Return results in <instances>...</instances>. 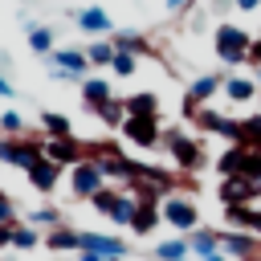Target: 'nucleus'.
Instances as JSON below:
<instances>
[{"label": "nucleus", "instance_id": "43", "mask_svg": "<svg viewBox=\"0 0 261 261\" xmlns=\"http://www.w3.org/2000/svg\"><path fill=\"white\" fill-rule=\"evenodd\" d=\"M106 261H126V257H106Z\"/></svg>", "mask_w": 261, "mask_h": 261}, {"label": "nucleus", "instance_id": "20", "mask_svg": "<svg viewBox=\"0 0 261 261\" xmlns=\"http://www.w3.org/2000/svg\"><path fill=\"white\" fill-rule=\"evenodd\" d=\"M159 220H163V216H159L155 204H139V208H135V220H130V232H135V237H151V232L159 228Z\"/></svg>", "mask_w": 261, "mask_h": 261}, {"label": "nucleus", "instance_id": "41", "mask_svg": "<svg viewBox=\"0 0 261 261\" xmlns=\"http://www.w3.org/2000/svg\"><path fill=\"white\" fill-rule=\"evenodd\" d=\"M0 98H12V82H8L4 73H0Z\"/></svg>", "mask_w": 261, "mask_h": 261}, {"label": "nucleus", "instance_id": "38", "mask_svg": "<svg viewBox=\"0 0 261 261\" xmlns=\"http://www.w3.org/2000/svg\"><path fill=\"white\" fill-rule=\"evenodd\" d=\"M249 61L261 65V37H253V49H249Z\"/></svg>", "mask_w": 261, "mask_h": 261}, {"label": "nucleus", "instance_id": "33", "mask_svg": "<svg viewBox=\"0 0 261 261\" xmlns=\"http://www.w3.org/2000/svg\"><path fill=\"white\" fill-rule=\"evenodd\" d=\"M241 175H249L257 188H261V151H253L249 147V155H245V167H241Z\"/></svg>", "mask_w": 261, "mask_h": 261}, {"label": "nucleus", "instance_id": "23", "mask_svg": "<svg viewBox=\"0 0 261 261\" xmlns=\"http://www.w3.org/2000/svg\"><path fill=\"white\" fill-rule=\"evenodd\" d=\"M155 257L159 261H184L188 257V237H167L155 245Z\"/></svg>", "mask_w": 261, "mask_h": 261}, {"label": "nucleus", "instance_id": "9", "mask_svg": "<svg viewBox=\"0 0 261 261\" xmlns=\"http://www.w3.org/2000/svg\"><path fill=\"white\" fill-rule=\"evenodd\" d=\"M220 249L237 261H253L261 253V237L257 232H245V228H224L220 232Z\"/></svg>", "mask_w": 261, "mask_h": 261}, {"label": "nucleus", "instance_id": "30", "mask_svg": "<svg viewBox=\"0 0 261 261\" xmlns=\"http://www.w3.org/2000/svg\"><path fill=\"white\" fill-rule=\"evenodd\" d=\"M110 69H114V77H130V73L139 69V57H135V53H122V49H114V61H110Z\"/></svg>", "mask_w": 261, "mask_h": 261}, {"label": "nucleus", "instance_id": "40", "mask_svg": "<svg viewBox=\"0 0 261 261\" xmlns=\"http://www.w3.org/2000/svg\"><path fill=\"white\" fill-rule=\"evenodd\" d=\"M77 261H106V257H98V253H90V249H77Z\"/></svg>", "mask_w": 261, "mask_h": 261}, {"label": "nucleus", "instance_id": "2", "mask_svg": "<svg viewBox=\"0 0 261 261\" xmlns=\"http://www.w3.org/2000/svg\"><path fill=\"white\" fill-rule=\"evenodd\" d=\"M163 147L171 151V159H175L179 171H200V167H208L204 147H200L188 130H179V126H167V130H163Z\"/></svg>", "mask_w": 261, "mask_h": 261}, {"label": "nucleus", "instance_id": "42", "mask_svg": "<svg viewBox=\"0 0 261 261\" xmlns=\"http://www.w3.org/2000/svg\"><path fill=\"white\" fill-rule=\"evenodd\" d=\"M200 261H228V253H224V249H216V253H208V257H200Z\"/></svg>", "mask_w": 261, "mask_h": 261}, {"label": "nucleus", "instance_id": "25", "mask_svg": "<svg viewBox=\"0 0 261 261\" xmlns=\"http://www.w3.org/2000/svg\"><path fill=\"white\" fill-rule=\"evenodd\" d=\"M86 61H90V65H110V61H114V45H110V37L90 41V45H86Z\"/></svg>", "mask_w": 261, "mask_h": 261}, {"label": "nucleus", "instance_id": "5", "mask_svg": "<svg viewBox=\"0 0 261 261\" xmlns=\"http://www.w3.org/2000/svg\"><path fill=\"white\" fill-rule=\"evenodd\" d=\"M49 65H53V77L57 82H86V49H53L49 53Z\"/></svg>", "mask_w": 261, "mask_h": 261}, {"label": "nucleus", "instance_id": "28", "mask_svg": "<svg viewBox=\"0 0 261 261\" xmlns=\"http://www.w3.org/2000/svg\"><path fill=\"white\" fill-rule=\"evenodd\" d=\"M135 196L130 192H118V200H114V212H110V220L114 224H122V228H130V220H135Z\"/></svg>", "mask_w": 261, "mask_h": 261}, {"label": "nucleus", "instance_id": "39", "mask_svg": "<svg viewBox=\"0 0 261 261\" xmlns=\"http://www.w3.org/2000/svg\"><path fill=\"white\" fill-rule=\"evenodd\" d=\"M163 4H167V12H184L192 0H163Z\"/></svg>", "mask_w": 261, "mask_h": 261}, {"label": "nucleus", "instance_id": "7", "mask_svg": "<svg viewBox=\"0 0 261 261\" xmlns=\"http://www.w3.org/2000/svg\"><path fill=\"white\" fill-rule=\"evenodd\" d=\"M118 130H122V139H126V143L147 147V151L163 143V126H159V118H135V114H126V122H122Z\"/></svg>", "mask_w": 261, "mask_h": 261}, {"label": "nucleus", "instance_id": "21", "mask_svg": "<svg viewBox=\"0 0 261 261\" xmlns=\"http://www.w3.org/2000/svg\"><path fill=\"white\" fill-rule=\"evenodd\" d=\"M216 249H220V232H212V228H196V232H188V253H196V261L208 257V253H216Z\"/></svg>", "mask_w": 261, "mask_h": 261}, {"label": "nucleus", "instance_id": "18", "mask_svg": "<svg viewBox=\"0 0 261 261\" xmlns=\"http://www.w3.org/2000/svg\"><path fill=\"white\" fill-rule=\"evenodd\" d=\"M110 98H114V90H110L106 77H86V82H82V102H86L90 110H98V106L110 102Z\"/></svg>", "mask_w": 261, "mask_h": 261}, {"label": "nucleus", "instance_id": "3", "mask_svg": "<svg viewBox=\"0 0 261 261\" xmlns=\"http://www.w3.org/2000/svg\"><path fill=\"white\" fill-rule=\"evenodd\" d=\"M102 188H106V175H102V167H98L90 155L69 167V192H73L77 200H94Z\"/></svg>", "mask_w": 261, "mask_h": 261}, {"label": "nucleus", "instance_id": "11", "mask_svg": "<svg viewBox=\"0 0 261 261\" xmlns=\"http://www.w3.org/2000/svg\"><path fill=\"white\" fill-rule=\"evenodd\" d=\"M257 77H249V73H224V86H220V94L228 98V102H237V106H249L253 98H257Z\"/></svg>", "mask_w": 261, "mask_h": 261}, {"label": "nucleus", "instance_id": "44", "mask_svg": "<svg viewBox=\"0 0 261 261\" xmlns=\"http://www.w3.org/2000/svg\"><path fill=\"white\" fill-rule=\"evenodd\" d=\"M257 86H261V77H257Z\"/></svg>", "mask_w": 261, "mask_h": 261}, {"label": "nucleus", "instance_id": "13", "mask_svg": "<svg viewBox=\"0 0 261 261\" xmlns=\"http://www.w3.org/2000/svg\"><path fill=\"white\" fill-rule=\"evenodd\" d=\"M73 20H77V29H82V33H94V37H110V33H114V20H110V16H106V8H98V4H90V8L73 12Z\"/></svg>", "mask_w": 261, "mask_h": 261}, {"label": "nucleus", "instance_id": "26", "mask_svg": "<svg viewBox=\"0 0 261 261\" xmlns=\"http://www.w3.org/2000/svg\"><path fill=\"white\" fill-rule=\"evenodd\" d=\"M94 114H98V118H102L106 126H114V130H118V126L126 122V106H122V98H110V102H102V106H98Z\"/></svg>", "mask_w": 261, "mask_h": 261}, {"label": "nucleus", "instance_id": "32", "mask_svg": "<svg viewBox=\"0 0 261 261\" xmlns=\"http://www.w3.org/2000/svg\"><path fill=\"white\" fill-rule=\"evenodd\" d=\"M114 200H118V188H102V192H98L90 204H94L102 216H110V212H114Z\"/></svg>", "mask_w": 261, "mask_h": 261}, {"label": "nucleus", "instance_id": "10", "mask_svg": "<svg viewBox=\"0 0 261 261\" xmlns=\"http://www.w3.org/2000/svg\"><path fill=\"white\" fill-rule=\"evenodd\" d=\"M216 196H220L224 208H228V204H253V200H261V188H257L249 175H224Z\"/></svg>", "mask_w": 261, "mask_h": 261}, {"label": "nucleus", "instance_id": "17", "mask_svg": "<svg viewBox=\"0 0 261 261\" xmlns=\"http://www.w3.org/2000/svg\"><path fill=\"white\" fill-rule=\"evenodd\" d=\"M122 106H126V114H135V118H159V98H155L151 90L126 94V98H122Z\"/></svg>", "mask_w": 261, "mask_h": 261}, {"label": "nucleus", "instance_id": "46", "mask_svg": "<svg viewBox=\"0 0 261 261\" xmlns=\"http://www.w3.org/2000/svg\"><path fill=\"white\" fill-rule=\"evenodd\" d=\"M184 261H188V257H184Z\"/></svg>", "mask_w": 261, "mask_h": 261}, {"label": "nucleus", "instance_id": "45", "mask_svg": "<svg viewBox=\"0 0 261 261\" xmlns=\"http://www.w3.org/2000/svg\"><path fill=\"white\" fill-rule=\"evenodd\" d=\"M0 163H4V159H0Z\"/></svg>", "mask_w": 261, "mask_h": 261}, {"label": "nucleus", "instance_id": "37", "mask_svg": "<svg viewBox=\"0 0 261 261\" xmlns=\"http://www.w3.org/2000/svg\"><path fill=\"white\" fill-rule=\"evenodd\" d=\"M12 245V224H0V249Z\"/></svg>", "mask_w": 261, "mask_h": 261}, {"label": "nucleus", "instance_id": "29", "mask_svg": "<svg viewBox=\"0 0 261 261\" xmlns=\"http://www.w3.org/2000/svg\"><path fill=\"white\" fill-rule=\"evenodd\" d=\"M41 245V232L29 228V224H12V249H37Z\"/></svg>", "mask_w": 261, "mask_h": 261}, {"label": "nucleus", "instance_id": "12", "mask_svg": "<svg viewBox=\"0 0 261 261\" xmlns=\"http://www.w3.org/2000/svg\"><path fill=\"white\" fill-rule=\"evenodd\" d=\"M41 147H45V159H53L61 167H73L77 159H86V147L77 139H45Z\"/></svg>", "mask_w": 261, "mask_h": 261}, {"label": "nucleus", "instance_id": "31", "mask_svg": "<svg viewBox=\"0 0 261 261\" xmlns=\"http://www.w3.org/2000/svg\"><path fill=\"white\" fill-rule=\"evenodd\" d=\"M0 130H8V139H20V130H24V118H20L16 110H4V114H0Z\"/></svg>", "mask_w": 261, "mask_h": 261}, {"label": "nucleus", "instance_id": "34", "mask_svg": "<svg viewBox=\"0 0 261 261\" xmlns=\"http://www.w3.org/2000/svg\"><path fill=\"white\" fill-rule=\"evenodd\" d=\"M29 220H33V224H49V228H57V224H61V212H57L53 204H45V208H37Z\"/></svg>", "mask_w": 261, "mask_h": 261}, {"label": "nucleus", "instance_id": "15", "mask_svg": "<svg viewBox=\"0 0 261 261\" xmlns=\"http://www.w3.org/2000/svg\"><path fill=\"white\" fill-rule=\"evenodd\" d=\"M82 249H90L98 257H126V241L110 237V232H82Z\"/></svg>", "mask_w": 261, "mask_h": 261}, {"label": "nucleus", "instance_id": "27", "mask_svg": "<svg viewBox=\"0 0 261 261\" xmlns=\"http://www.w3.org/2000/svg\"><path fill=\"white\" fill-rule=\"evenodd\" d=\"M41 126L49 130V139H73V126H69V118H65V114L45 110V114H41Z\"/></svg>", "mask_w": 261, "mask_h": 261}, {"label": "nucleus", "instance_id": "1", "mask_svg": "<svg viewBox=\"0 0 261 261\" xmlns=\"http://www.w3.org/2000/svg\"><path fill=\"white\" fill-rule=\"evenodd\" d=\"M212 49H216V61H224V65H245V61H249V49H253V33L241 29V24H216Z\"/></svg>", "mask_w": 261, "mask_h": 261}, {"label": "nucleus", "instance_id": "22", "mask_svg": "<svg viewBox=\"0 0 261 261\" xmlns=\"http://www.w3.org/2000/svg\"><path fill=\"white\" fill-rule=\"evenodd\" d=\"M110 45L122 49V53H135V57H139V53H151L147 37H143V33H130V29H126V33H110Z\"/></svg>", "mask_w": 261, "mask_h": 261}, {"label": "nucleus", "instance_id": "16", "mask_svg": "<svg viewBox=\"0 0 261 261\" xmlns=\"http://www.w3.org/2000/svg\"><path fill=\"white\" fill-rule=\"evenodd\" d=\"M45 245L53 253H77L82 249V228H69V224H57L45 232Z\"/></svg>", "mask_w": 261, "mask_h": 261}, {"label": "nucleus", "instance_id": "24", "mask_svg": "<svg viewBox=\"0 0 261 261\" xmlns=\"http://www.w3.org/2000/svg\"><path fill=\"white\" fill-rule=\"evenodd\" d=\"M29 49L41 53V57H49V53H53V29H49V24H33V29H29Z\"/></svg>", "mask_w": 261, "mask_h": 261}, {"label": "nucleus", "instance_id": "8", "mask_svg": "<svg viewBox=\"0 0 261 261\" xmlns=\"http://www.w3.org/2000/svg\"><path fill=\"white\" fill-rule=\"evenodd\" d=\"M220 86H224V73H200V77L188 86V98H184V114L192 118L200 106H208V102L220 94Z\"/></svg>", "mask_w": 261, "mask_h": 261}, {"label": "nucleus", "instance_id": "6", "mask_svg": "<svg viewBox=\"0 0 261 261\" xmlns=\"http://www.w3.org/2000/svg\"><path fill=\"white\" fill-rule=\"evenodd\" d=\"M0 159H4L8 167L29 171L33 163H41V159H45V147H41L37 139H4V143H0Z\"/></svg>", "mask_w": 261, "mask_h": 261}, {"label": "nucleus", "instance_id": "36", "mask_svg": "<svg viewBox=\"0 0 261 261\" xmlns=\"http://www.w3.org/2000/svg\"><path fill=\"white\" fill-rule=\"evenodd\" d=\"M232 4H237L241 12H257V8H261V0H232Z\"/></svg>", "mask_w": 261, "mask_h": 261}, {"label": "nucleus", "instance_id": "35", "mask_svg": "<svg viewBox=\"0 0 261 261\" xmlns=\"http://www.w3.org/2000/svg\"><path fill=\"white\" fill-rule=\"evenodd\" d=\"M0 224H16V204L4 188H0Z\"/></svg>", "mask_w": 261, "mask_h": 261}, {"label": "nucleus", "instance_id": "4", "mask_svg": "<svg viewBox=\"0 0 261 261\" xmlns=\"http://www.w3.org/2000/svg\"><path fill=\"white\" fill-rule=\"evenodd\" d=\"M159 216H163L171 228H179V232H196V228H200V212H196V204H192L188 196H175V192L163 196Z\"/></svg>", "mask_w": 261, "mask_h": 261}, {"label": "nucleus", "instance_id": "14", "mask_svg": "<svg viewBox=\"0 0 261 261\" xmlns=\"http://www.w3.org/2000/svg\"><path fill=\"white\" fill-rule=\"evenodd\" d=\"M29 184H33V192H41V196H49L53 188H57V179H61V163H53V159H41V163H33L29 171Z\"/></svg>", "mask_w": 261, "mask_h": 261}, {"label": "nucleus", "instance_id": "19", "mask_svg": "<svg viewBox=\"0 0 261 261\" xmlns=\"http://www.w3.org/2000/svg\"><path fill=\"white\" fill-rule=\"evenodd\" d=\"M245 155H249V147H245V143H232L228 151H220V155H216V171H220V179H224V175H241Z\"/></svg>", "mask_w": 261, "mask_h": 261}]
</instances>
